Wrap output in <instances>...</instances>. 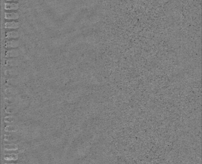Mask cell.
Masks as SVG:
<instances>
[{
  "label": "cell",
  "mask_w": 202,
  "mask_h": 164,
  "mask_svg": "<svg viewBox=\"0 0 202 164\" xmlns=\"http://www.w3.org/2000/svg\"><path fill=\"white\" fill-rule=\"evenodd\" d=\"M19 41L18 40H11L9 41H6L5 43V48H15L18 47L19 45Z\"/></svg>",
  "instance_id": "cell-1"
},
{
  "label": "cell",
  "mask_w": 202,
  "mask_h": 164,
  "mask_svg": "<svg viewBox=\"0 0 202 164\" xmlns=\"http://www.w3.org/2000/svg\"><path fill=\"white\" fill-rule=\"evenodd\" d=\"M5 18L8 20H16L19 18V14L16 12L5 13Z\"/></svg>",
  "instance_id": "cell-2"
},
{
  "label": "cell",
  "mask_w": 202,
  "mask_h": 164,
  "mask_svg": "<svg viewBox=\"0 0 202 164\" xmlns=\"http://www.w3.org/2000/svg\"><path fill=\"white\" fill-rule=\"evenodd\" d=\"M5 28L8 29H17L19 28V24L18 22H7L5 23Z\"/></svg>",
  "instance_id": "cell-3"
},
{
  "label": "cell",
  "mask_w": 202,
  "mask_h": 164,
  "mask_svg": "<svg viewBox=\"0 0 202 164\" xmlns=\"http://www.w3.org/2000/svg\"><path fill=\"white\" fill-rule=\"evenodd\" d=\"M19 8L18 3H5V9L6 10H17Z\"/></svg>",
  "instance_id": "cell-4"
},
{
  "label": "cell",
  "mask_w": 202,
  "mask_h": 164,
  "mask_svg": "<svg viewBox=\"0 0 202 164\" xmlns=\"http://www.w3.org/2000/svg\"><path fill=\"white\" fill-rule=\"evenodd\" d=\"M19 32L17 31H8L5 34V38L7 39H15L19 37Z\"/></svg>",
  "instance_id": "cell-5"
},
{
  "label": "cell",
  "mask_w": 202,
  "mask_h": 164,
  "mask_svg": "<svg viewBox=\"0 0 202 164\" xmlns=\"http://www.w3.org/2000/svg\"><path fill=\"white\" fill-rule=\"evenodd\" d=\"M18 55L19 52L18 50H16L7 51L5 54V56L8 57H17Z\"/></svg>",
  "instance_id": "cell-6"
},
{
  "label": "cell",
  "mask_w": 202,
  "mask_h": 164,
  "mask_svg": "<svg viewBox=\"0 0 202 164\" xmlns=\"http://www.w3.org/2000/svg\"><path fill=\"white\" fill-rule=\"evenodd\" d=\"M7 1H18V0H6Z\"/></svg>",
  "instance_id": "cell-7"
}]
</instances>
